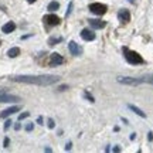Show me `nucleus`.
<instances>
[{"label": "nucleus", "instance_id": "f257e3e1", "mask_svg": "<svg viewBox=\"0 0 153 153\" xmlns=\"http://www.w3.org/2000/svg\"><path fill=\"white\" fill-rule=\"evenodd\" d=\"M11 81L23 82V84H33V85H53L60 81L57 75H17L13 76Z\"/></svg>", "mask_w": 153, "mask_h": 153}, {"label": "nucleus", "instance_id": "f03ea898", "mask_svg": "<svg viewBox=\"0 0 153 153\" xmlns=\"http://www.w3.org/2000/svg\"><path fill=\"white\" fill-rule=\"evenodd\" d=\"M123 54H125V58L129 64H143L145 62L142 55H139L133 50H129V48H126V47H123Z\"/></svg>", "mask_w": 153, "mask_h": 153}, {"label": "nucleus", "instance_id": "7ed1b4c3", "mask_svg": "<svg viewBox=\"0 0 153 153\" xmlns=\"http://www.w3.org/2000/svg\"><path fill=\"white\" fill-rule=\"evenodd\" d=\"M88 9L92 11L94 14H97V16H104L106 13V10H108L106 4H104V3H91Z\"/></svg>", "mask_w": 153, "mask_h": 153}, {"label": "nucleus", "instance_id": "20e7f679", "mask_svg": "<svg viewBox=\"0 0 153 153\" xmlns=\"http://www.w3.org/2000/svg\"><path fill=\"white\" fill-rule=\"evenodd\" d=\"M118 82L123 84V85H133V87L142 84L140 78H132V76H119V78H118Z\"/></svg>", "mask_w": 153, "mask_h": 153}, {"label": "nucleus", "instance_id": "39448f33", "mask_svg": "<svg viewBox=\"0 0 153 153\" xmlns=\"http://www.w3.org/2000/svg\"><path fill=\"white\" fill-rule=\"evenodd\" d=\"M68 50H70V53H71L72 55H81L82 54V47L78 43H75V41H70Z\"/></svg>", "mask_w": 153, "mask_h": 153}, {"label": "nucleus", "instance_id": "423d86ee", "mask_svg": "<svg viewBox=\"0 0 153 153\" xmlns=\"http://www.w3.org/2000/svg\"><path fill=\"white\" fill-rule=\"evenodd\" d=\"M44 22L47 23L48 26H58L60 24V17L55 16V14H47V16H44Z\"/></svg>", "mask_w": 153, "mask_h": 153}, {"label": "nucleus", "instance_id": "0eeeda50", "mask_svg": "<svg viewBox=\"0 0 153 153\" xmlns=\"http://www.w3.org/2000/svg\"><path fill=\"white\" fill-rule=\"evenodd\" d=\"M20 105H14V106H10V108H7L6 111H3L1 114H0V118L1 119H4V118H7V116H10V115H13V114H16V112H19L20 111Z\"/></svg>", "mask_w": 153, "mask_h": 153}, {"label": "nucleus", "instance_id": "6e6552de", "mask_svg": "<svg viewBox=\"0 0 153 153\" xmlns=\"http://www.w3.org/2000/svg\"><path fill=\"white\" fill-rule=\"evenodd\" d=\"M62 62H64V58H62L58 53H53V54H51V57H50V64H51L53 67L61 65Z\"/></svg>", "mask_w": 153, "mask_h": 153}, {"label": "nucleus", "instance_id": "1a4fd4ad", "mask_svg": "<svg viewBox=\"0 0 153 153\" xmlns=\"http://www.w3.org/2000/svg\"><path fill=\"white\" fill-rule=\"evenodd\" d=\"M95 33L94 31H91V30H87V28H84L81 31V38L82 40H85V41H94L95 40Z\"/></svg>", "mask_w": 153, "mask_h": 153}, {"label": "nucleus", "instance_id": "9d476101", "mask_svg": "<svg viewBox=\"0 0 153 153\" xmlns=\"http://www.w3.org/2000/svg\"><path fill=\"white\" fill-rule=\"evenodd\" d=\"M88 22H89V24H91L94 28H98V30L99 28H104L105 26H106V22H105V20H99V19H89Z\"/></svg>", "mask_w": 153, "mask_h": 153}, {"label": "nucleus", "instance_id": "9b49d317", "mask_svg": "<svg viewBox=\"0 0 153 153\" xmlns=\"http://www.w3.org/2000/svg\"><path fill=\"white\" fill-rule=\"evenodd\" d=\"M118 17H119L120 22L128 23L131 20V13H129V10H126V9H122V10L118 13Z\"/></svg>", "mask_w": 153, "mask_h": 153}, {"label": "nucleus", "instance_id": "f8f14e48", "mask_svg": "<svg viewBox=\"0 0 153 153\" xmlns=\"http://www.w3.org/2000/svg\"><path fill=\"white\" fill-rule=\"evenodd\" d=\"M14 28H16V24H14V23H13V22H7L4 26L1 27V31H3V33H6V34H10V33H13V31H14Z\"/></svg>", "mask_w": 153, "mask_h": 153}, {"label": "nucleus", "instance_id": "ddd939ff", "mask_svg": "<svg viewBox=\"0 0 153 153\" xmlns=\"http://www.w3.org/2000/svg\"><path fill=\"white\" fill-rule=\"evenodd\" d=\"M128 108H129L132 112H135L137 116H140V118H146V114H145V112H143L140 108H137V106H135V105H132V104L128 105Z\"/></svg>", "mask_w": 153, "mask_h": 153}, {"label": "nucleus", "instance_id": "4468645a", "mask_svg": "<svg viewBox=\"0 0 153 153\" xmlns=\"http://www.w3.org/2000/svg\"><path fill=\"white\" fill-rule=\"evenodd\" d=\"M19 54H20V48H19V47H11V48L7 51V55H9L10 58H16Z\"/></svg>", "mask_w": 153, "mask_h": 153}, {"label": "nucleus", "instance_id": "2eb2a0df", "mask_svg": "<svg viewBox=\"0 0 153 153\" xmlns=\"http://www.w3.org/2000/svg\"><path fill=\"white\" fill-rule=\"evenodd\" d=\"M50 11H55V10H58L60 9V3L58 1H51L48 4V7H47Z\"/></svg>", "mask_w": 153, "mask_h": 153}, {"label": "nucleus", "instance_id": "dca6fc26", "mask_svg": "<svg viewBox=\"0 0 153 153\" xmlns=\"http://www.w3.org/2000/svg\"><path fill=\"white\" fill-rule=\"evenodd\" d=\"M140 81H142V82H148V84H153V74L140 76Z\"/></svg>", "mask_w": 153, "mask_h": 153}, {"label": "nucleus", "instance_id": "f3484780", "mask_svg": "<svg viewBox=\"0 0 153 153\" xmlns=\"http://www.w3.org/2000/svg\"><path fill=\"white\" fill-rule=\"evenodd\" d=\"M61 40H62L61 37H57V38H50V40H48V44H50V45H55L57 43H60Z\"/></svg>", "mask_w": 153, "mask_h": 153}, {"label": "nucleus", "instance_id": "a211bd4d", "mask_svg": "<svg viewBox=\"0 0 153 153\" xmlns=\"http://www.w3.org/2000/svg\"><path fill=\"white\" fill-rule=\"evenodd\" d=\"M27 116H30V112H23V114H20V115H19V120L26 119Z\"/></svg>", "mask_w": 153, "mask_h": 153}, {"label": "nucleus", "instance_id": "6ab92c4d", "mask_svg": "<svg viewBox=\"0 0 153 153\" xmlns=\"http://www.w3.org/2000/svg\"><path fill=\"white\" fill-rule=\"evenodd\" d=\"M84 95H85V98L89 99V102H95V99H94V97H92V95H91L89 92H87V91H85V92H84Z\"/></svg>", "mask_w": 153, "mask_h": 153}, {"label": "nucleus", "instance_id": "aec40b11", "mask_svg": "<svg viewBox=\"0 0 153 153\" xmlns=\"http://www.w3.org/2000/svg\"><path fill=\"white\" fill-rule=\"evenodd\" d=\"M34 129V123H31V122H30V123H27V125H26V131L27 132H31Z\"/></svg>", "mask_w": 153, "mask_h": 153}, {"label": "nucleus", "instance_id": "412c9836", "mask_svg": "<svg viewBox=\"0 0 153 153\" xmlns=\"http://www.w3.org/2000/svg\"><path fill=\"white\" fill-rule=\"evenodd\" d=\"M47 125H48V128H50V129H53V128H54V126H55V123H54V120H53V119H51V118H50V119H48V122H47Z\"/></svg>", "mask_w": 153, "mask_h": 153}, {"label": "nucleus", "instance_id": "4be33fe9", "mask_svg": "<svg viewBox=\"0 0 153 153\" xmlns=\"http://www.w3.org/2000/svg\"><path fill=\"white\" fill-rule=\"evenodd\" d=\"M11 123H13V122H11L10 119H7V120H6V123H4V131H7V129L10 128V126H11Z\"/></svg>", "mask_w": 153, "mask_h": 153}, {"label": "nucleus", "instance_id": "5701e85b", "mask_svg": "<svg viewBox=\"0 0 153 153\" xmlns=\"http://www.w3.org/2000/svg\"><path fill=\"white\" fill-rule=\"evenodd\" d=\"M148 140H149V142H152V140H153V133H152V132H149V133H148Z\"/></svg>", "mask_w": 153, "mask_h": 153}, {"label": "nucleus", "instance_id": "b1692460", "mask_svg": "<svg viewBox=\"0 0 153 153\" xmlns=\"http://www.w3.org/2000/svg\"><path fill=\"white\" fill-rule=\"evenodd\" d=\"M71 9H72V3L68 4V10H67V16H70V13H71Z\"/></svg>", "mask_w": 153, "mask_h": 153}, {"label": "nucleus", "instance_id": "393cba45", "mask_svg": "<svg viewBox=\"0 0 153 153\" xmlns=\"http://www.w3.org/2000/svg\"><path fill=\"white\" fill-rule=\"evenodd\" d=\"M9 143H10L9 137H6V139H4V148H7V146H9Z\"/></svg>", "mask_w": 153, "mask_h": 153}, {"label": "nucleus", "instance_id": "a878e982", "mask_svg": "<svg viewBox=\"0 0 153 153\" xmlns=\"http://www.w3.org/2000/svg\"><path fill=\"white\" fill-rule=\"evenodd\" d=\"M71 146H72L71 142H68L67 143V146H65V150H71Z\"/></svg>", "mask_w": 153, "mask_h": 153}, {"label": "nucleus", "instance_id": "bb28decb", "mask_svg": "<svg viewBox=\"0 0 153 153\" xmlns=\"http://www.w3.org/2000/svg\"><path fill=\"white\" fill-rule=\"evenodd\" d=\"M67 88H68V85H61V87L58 88V89H60V91H65Z\"/></svg>", "mask_w": 153, "mask_h": 153}, {"label": "nucleus", "instance_id": "cd10ccee", "mask_svg": "<svg viewBox=\"0 0 153 153\" xmlns=\"http://www.w3.org/2000/svg\"><path fill=\"white\" fill-rule=\"evenodd\" d=\"M37 123L43 125V118H41V116H38V118H37Z\"/></svg>", "mask_w": 153, "mask_h": 153}, {"label": "nucleus", "instance_id": "c85d7f7f", "mask_svg": "<svg viewBox=\"0 0 153 153\" xmlns=\"http://www.w3.org/2000/svg\"><path fill=\"white\" fill-rule=\"evenodd\" d=\"M20 128H22V126H20V123H16V125H14V129H16V131H19Z\"/></svg>", "mask_w": 153, "mask_h": 153}, {"label": "nucleus", "instance_id": "c756f323", "mask_svg": "<svg viewBox=\"0 0 153 153\" xmlns=\"http://www.w3.org/2000/svg\"><path fill=\"white\" fill-rule=\"evenodd\" d=\"M114 152H120V148H119V146H115V148H114Z\"/></svg>", "mask_w": 153, "mask_h": 153}, {"label": "nucleus", "instance_id": "7c9ffc66", "mask_svg": "<svg viewBox=\"0 0 153 153\" xmlns=\"http://www.w3.org/2000/svg\"><path fill=\"white\" fill-rule=\"evenodd\" d=\"M135 137H136V133H132V135H131V140H135Z\"/></svg>", "mask_w": 153, "mask_h": 153}, {"label": "nucleus", "instance_id": "2f4dec72", "mask_svg": "<svg viewBox=\"0 0 153 153\" xmlns=\"http://www.w3.org/2000/svg\"><path fill=\"white\" fill-rule=\"evenodd\" d=\"M4 92H6V91H3V89H0V97H1V95H3Z\"/></svg>", "mask_w": 153, "mask_h": 153}, {"label": "nucleus", "instance_id": "473e14b6", "mask_svg": "<svg viewBox=\"0 0 153 153\" xmlns=\"http://www.w3.org/2000/svg\"><path fill=\"white\" fill-rule=\"evenodd\" d=\"M28 3H34V1H37V0H27Z\"/></svg>", "mask_w": 153, "mask_h": 153}]
</instances>
